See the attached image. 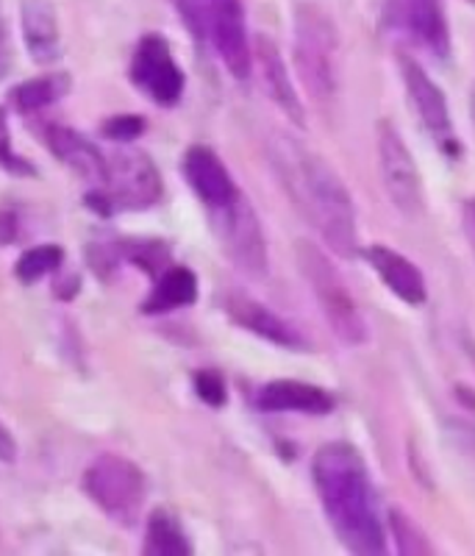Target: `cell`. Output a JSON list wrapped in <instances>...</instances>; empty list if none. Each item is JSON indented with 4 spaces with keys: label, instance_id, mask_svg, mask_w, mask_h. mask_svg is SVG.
I'll list each match as a JSON object with an SVG mask.
<instances>
[{
    "label": "cell",
    "instance_id": "1",
    "mask_svg": "<svg viewBox=\"0 0 475 556\" xmlns=\"http://www.w3.org/2000/svg\"><path fill=\"white\" fill-rule=\"evenodd\" d=\"M311 481L336 540L359 556L387 551V520L381 515L368 459L356 445L334 440L311 456Z\"/></svg>",
    "mask_w": 475,
    "mask_h": 556
},
{
    "label": "cell",
    "instance_id": "2",
    "mask_svg": "<svg viewBox=\"0 0 475 556\" xmlns=\"http://www.w3.org/2000/svg\"><path fill=\"white\" fill-rule=\"evenodd\" d=\"M273 159L292 203L317 228V235L323 237V245L343 260L359 256L356 206L339 173L323 156H317L314 151L300 146L298 139L290 137L275 142Z\"/></svg>",
    "mask_w": 475,
    "mask_h": 556
},
{
    "label": "cell",
    "instance_id": "3",
    "mask_svg": "<svg viewBox=\"0 0 475 556\" xmlns=\"http://www.w3.org/2000/svg\"><path fill=\"white\" fill-rule=\"evenodd\" d=\"M292 56L311 101L331 106L339 96V31L323 9L300 7L295 12Z\"/></svg>",
    "mask_w": 475,
    "mask_h": 556
},
{
    "label": "cell",
    "instance_id": "4",
    "mask_svg": "<svg viewBox=\"0 0 475 556\" xmlns=\"http://www.w3.org/2000/svg\"><path fill=\"white\" fill-rule=\"evenodd\" d=\"M295 260H298L300 276L309 285L314 304L320 306L325 323H329L331 334L350 348L368 342V320L361 317L354 292L348 290L343 273L336 270L329 253L314 242H300L295 248Z\"/></svg>",
    "mask_w": 475,
    "mask_h": 556
},
{
    "label": "cell",
    "instance_id": "5",
    "mask_svg": "<svg viewBox=\"0 0 475 556\" xmlns=\"http://www.w3.org/2000/svg\"><path fill=\"white\" fill-rule=\"evenodd\" d=\"M81 490L106 518L133 526L145 509L147 476L128 456L101 454L84 470Z\"/></svg>",
    "mask_w": 475,
    "mask_h": 556
},
{
    "label": "cell",
    "instance_id": "6",
    "mask_svg": "<svg viewBox=\"0 0 475 556\" xmlns=\"http://www.w3.org/2000/svg\"><path fill=\"white\" fill-rule=\"evenodd\" d=\"M375 148H378L381 184L387 190L389 203L398 208L406 220H420L425 215L423 178H420V167L414 162L412 151H409V146H406L393 123H378Z\"/></svg>",
    "mask_w": 475,
    "mask_h": 556
},
{
    "label": "cell",
    "instance_id": "7",
    "mask_svg": "<svg viewBox=\"0 0 475 556\" xmlns=\"http://www.w3.org/2000/svg\"><path fill=\"white\" fill-rule=\"evenodd\" d=\"M128 78L147 101L162 109H172L181 103L187 92V76L172 48L162 34H145L140 37L128 64Z\"/></svg>",
    "mask_w": 475,
    "mask_h": 556
},
{
    "label": "cell",
    "instance_id": "8",
    "mask_svg": "<svg viewBox=\"0 0 475 556\" xmlns=\"http://www.w3.org/2000/svg\"><path fill=\"white\" fill-rule=\"evenodd\" d=\"M103 187L117 212H145L165 198V178L158 165L140 148H120L108 156Z\"/></svg>",
    "mask_w": 475,
    "mask_h": 556
},
{
    "label": "cell",
    "instance_id": "9",
    "mask_svg": "<svg viewBox=\"0 0 475 556\" xmlns=\"http://www.w3.org/2000/svg\"><path fill=\"white\" fill-rule=\"evenodd\" d=\"M215 215V231L222 251L234 262L236 270L245 276H265L267 273V240L261 231L256 208L247 203V198L236 195L229 206L211 208Z\"/></svg>",
    "mask_w": 475,
    "mask_h": 556
},
{
    "label": "cell",
    "instance_id": "10",
    "mask_svg": "<svg viewBox=\"0 0 475 556\" xmlns=\"http://www.w3.org/2000/svg\"><path fill=\"white\" fill-rule=\"evenodd\" d=\"M206 42L215 48L222 67L245 81L254 73V39L247 34L242 0H201Z\"/></svg>",
    "mask_w": 475,
    "mask_h": 556
},
{
    "label": "cell",
    "instance_id": "11",
    "mask_svg": "<svg viewBox=\"0 0 475 556\" xmlns=\"http://www.w3.org/2000/svg\"><path fill=\"white\" fill-rule=\"evenodd\" d=\"M400 78H403L406 96L412 98L414 112H418L420 123L425 126V131L437 139V146L442 148L445 153L457 151V134H453V121H450V109L448 98L439 89V84L434 81L412 56H400L398 59Z\"/></svg>",
    "mask_w": 475,
    "mask_h": 556
},
{
    "label": "cell",
    "instance_id": "12",
    "mask_svg": "<svg viewBox=\"0 0 475 556\" xmlns=\"http://www.w3.org/2000/svg\"><path fill=\"white\" fill-rule=\"evenodd\" d=\"M389 26L400 28L425 53L448 56L450 31L442 0H389Z\"/></svg>",
    "mask_w": 475,
    "mask_h": 556
},
{
    "label": "cell",
    "instance_id": "13",
    "mask_svg": "<svg viewBox=\"0 0 475 556\" xmlns=\"http://www.w3.org/2000/svg\"><path fill=\"white\" fill-rule=\"evenodd\" d=\"M181 173H184L187 184H190V190L197 195V201L209 208V212L211 208L229 206L240 195V187H236L231 170L209 146L187 148Z\"/></svg>",
    "mask_w": 475,
    "mask_h": 556
},
{
    "label": "cell",
    "instance_id": "14",
    "mask_svg": "<svg viewBox=\"0 0 475 556\" xmlns=\"http://www.w3.org/2000/svg\"><path fill=\"white\" fill-rule=\"evenodd\" d=\"M254 406L259 412H267V415H284V412H292V415H311V417H323L331 415L336 409V395L325 387L306 384V381H267L256 390Z\"/></svg>",
    "mask_w": 475,
    "mask_h": 556
},
{
    "label": "cell",
    "instance_id": "15",
    "mask_svg": "<svg viewBox=\"0 0 475 556\" xmlns=\"http://www.w3.org/2000/svg\"><path fill=\"white\" fill-rule=\"evenodd\" d=\"M254 67L259 70L261 87H265L267 98H270L295 126H306V112L304 103H300L298 87L292 81L290 67H286L284 56H281L279 45L270 37L254 39Z\"/></svg>",
    "mask_w": 475,
    "mask_h": 556
},
{
    "label": "cell",
    "instance_id": "16",
    "mask_svg": "<svg viewBox=\"0 0 475 556\" xmlns=\"http://www.w3.org/2000/svg\"><path fill=\"white\" fill-rule=\"evenodd\" d=\"M20 34L34 64L51 67L62 59V26L53 0H23L20 3Z\"/></svg>",
    "mask_w": 475,
    "mask_h": 556
},
{
    "label": "cell",
    "instance_id": "17",
    "mask_svg": "<svg viewBox=\"0 0 475 556\" xmlns=\"http://www.w3.org/2000/svg\"><path fill=\"white\" fill-rule=\"evenodd\" d=\"M361 256L368 260L375 276L381 278V285L387 287L398 301H403L409 306L425 304V298H428L425 276L409 256H403V253L387 245H368L361 251Z\"/></svg>",
    "mask_w": 475,
    "mask_h": 556
},
{
    "label": "cell",
    "instance_id": "18",
    "mask_svg": "<svg viewBox=\"0 0 475 556\" xmlns=\"http://www.w3.org/2000/svg\"><path fill=\"white\" fill-rule=\"evenodd\" d=\"M226 315L240 326V329L251 331V334L261 337L265 342H273V345L286 348V351H304L306 340L290 320H284L281 315H275L270 306L259 304L254 298L247 295H231L226 301Z\"/></svg>",
    "mask_w": 475,
    "mask_h": 556
},
{
    "label": "cell",
    "instance_id": "19",
    "mask_svg": "<svg viewBox=\"0 0 475 556\" xmlns=\"http://www.w3.org/2000/svg\"><path fill=\"white\" fill-rule=\"evenodd\" d=\"M44 146L53 153V159H59L62 165H67L87 181L103 184V178H106L108 156H103L101 148L73 126L53 123V126L44 128Z\"/></svg>",
    "mask_w": 475,
    "mask_h": 556
},
{
    "label": "cell",
    "instance_id": "20",
    "mask_svg": "<svg viewBox=\"0 0 475 556\" xmlns=\"http://www.w3.org/2000/svg\"><path fill=\"white\" fill-rule=\"evenodd\" d=\"M197 301V276L184 265H170L153 278L151 295L142 301V315H170Z\"/></svg>",
    "mask_w": 475,
    "mask_h": 556
},
{
    "label": "cell",
    "instance_id": "21",
    "mask_svg": "<svg viewBox=\"0 0 475 556\" xmlns=\"http://www.w3.org/2000/svg\"><path fill=\"white\" fill-rule=\"evenodd\" d=\"M70 87L73 78L67 73H62V70H48V73H39V76L17 84L9 92V106L17 114H37L42 109L56 106L62 98H67Z\"/></svg>",
    "mask_w": 475,
    "mask_h": 556
},
{
    "label": "cell",
    "instance_id": "22",
    "mask_svg": "<svg viewBox=\"0 0 475 556\" xmlns=\"http://www.w3.org/2000/svg\"><path fill=\"white\" fill-rule=\"evenodd\" d=\"M142 554L147 556H190L192 540L184 531L181 520L158 506L145 518V534H142Z\"/></svg>",
    "mask_w": 475,
    "mask_h": 556
},
{
    "label": "cell",
    "instance_id": "23",
    "mask_svg": "<svg viewBox=\"0 0 475 556\" xmlns=\"http://www.w3.org/2000/svg\"><path fill=\"white\" fill-rule=\"evenodd\" d=\"M123 245V262L137 270H142L145 276L156 278L167 270L172 262V251L165 240H120Z\"/></svg>",
    "mask_w": 475,
    "mask_h": 556
},
{
    "label": "cell",
    "instance_id": "24",
    "mask_svg": "<svg viewBox=\"0 0 475 556\" xmlns=\"http://www.w3.org/2000/svg\"><path fill=\"white\" fill-rule=\"evenodd\" d=\"M64 267V251L53 242H44V245L28 248L23 256L14 265V276L23 281V285H37L42 278H51L56 273H62Z\"/></svg>",
    "mask_w": 475,
    "mask_h": 556
},
{
    "label": "cell",
    "instance_id": "25",
    "mask_svg": "<svg viewBox=\"0 0 475 556\" xmlns=\"http://www.w3.org/2000/svg\"><path fill=\"white\" fill-rule=\"evenodd\" d=\"M387 529L395 548H398V554H406V556L434 554V545L432 540H428V534L420 529V523L412 518V515H406L403 509H398V506H393V509L387 513Z\"/></svg>",
    "mask_w": 475,
    "mask_h": 556
},
{
    "label": "cell",
    "instance_id": "26",
    "mask_svg": "<svg viewBox=\"0 0 475 556\" xmlns=\"http://www.w3.org/2000/svg\"><path fill=\"white\" fill-rule=\"evenodd\" d=\"M0 167L14 178H34L37 167L28 162L23 153L14 151L12 142V123H9V109L0 106Z\"/></svg>",
    "mask_w": 475,
    "mask_h": 556
},
{
    "label": "cell",
    "instance_id": "27",
    "mask_svg": "<svg viewBox=\"0 0 475 556\" xmlns=\"http://www.w3.org/2000/svg\"><path fill=\"white\" fill-rule=\"evenodd\" d=\"M84 253H87L89 270L95 273L101 281L115 278V273L120 270V265H123L120 240H92Z\"/></svg>",
    "mask_w": 475,
    "mask_h": 556
},
{
    "label": "cell",
    "instance_id": "28",
    "mask_svg": "<svg viewBox=\"0 0 475 556\" xmlns=\"http://www.w3.org/2000/svg\"><path fill=\"white\" fill-rule=\"evenodd\" d=\"M192 390L201 399V404L211 406V409H220V406L229 404V384H226V376L215 367H201L192 374Z\"/></svg>",
    "mask_w": 475,
    "mask_h": 556
},
{
    "label": "cell",
    "instance_id": "29",
    "mask_svg": "<svg viewBox=\"0 0 475 556\" xmlns=\"http://www.w3.org/2000/svg\"><path fill=\"white\" fill-rule=\"evenodd\" d=\"M147 121L142 114H115L101 123L103 139H112L117 146H133L137 139L145 137Z\"/></svg>",
    "mask_w": 475,
    "mask_h": 556
},
{
    "label": "cell",
    "instance_id": "30",
    "mask_svg": "<svg viewBox=\"0 0 475 556\" xmlns=\"http://www.w3.org/2000/svg\"><path fill=\"white\" fill-rule=\"evenodd\" d=\"M170 7L176 9L187 31L195 37V42H206V23H203L201 0H170Z\"/></svg>",
    "mask_w": 475,
    "mask_h": 556
},
{
    "label": "cell",
    "instance_id": "31",
    "mask_svg": "<svg viewBox=\"0 0 475 556\" xmlns=\"http://www.w3.org/2000/svg\"><path fill=\"white\" fill-rule=\"evenodd\" d=\"M20 237V215L14 208H0V245H14Z\"/></svg>",
    "mask_w": 475,
    "mask_h": 556
},
{
    "label": "cell",
    "instance_id": "32",
    "mask_svg": "<svg viewBox=\"0 0 475 556\" xmlns=\"http://www.w3.org/2000/svg\"><path fill=\"white\" fill-rule=\"evenodd\" d=\"M14 64V48H12V34H9L7 23L0 20V81L12 73Z\"/></svg>",
    "mask_w": 475,
    "mask_h": 556
},
{
    "label": "cell",
    "instance_id": "33",
    "mask_svg": "<svg viewBox=\"0 0 475 556\" xmlns=\"http://www.w3.org/2000/svg\"><path fill=\"white\" fill-rule=\"evenodd\" d=\"M78 290H81V278H78L76 273H73V276L64 273V276H59L56 281H53V298H56V301H64V304L73 301V298L78 295Z\"/></svg>",
    "mask_w": 475,
    "mask_h": 556
},
{
    "label": "cell",
    "instance_id": "34",
    "mask_svg": "<svg viewBox=\"0 0 475 556\" xmlns=\"http://www.w3.org/2000/svg\"><path fill=\"white\" fill-rule=\"evenodd\" d=\"M17 440H14V434L9 431V426L0 420V462H3V465H14V462H17Z\"/></svg>",
    "mask_w": 475,
    "mask_h": 556
},
{
    "label": "cell",
    "instance_id": "35",
    "mask_svg": "<svg viewBox=\"0 0 475 556\" xmlns=\"http://www.w3.org/2000/svg\"><path fill=\"white\" fill-rule=\"evenodd\" d=\"M462 228L464 237H467V245L475 256V198H470L467 203L462 206Z\"/></svg>",
    "mask_w": 475,
    "mask_h": 556
},
{
    "label": "cell",
    "instance_id": "36",
    "mask_svg": "<svg viewBox=\"0 0 475 556\" xmlns=\"http://www.w3.org/2000/svg\"><path fill=\"white\" fill-rule=\"evenodd\" d=\"M457 395H462V399H459V401H462V404L467 406V409L475 412V395L467 390V387H457Z\"/></svg>",
    "mask_w": 475,
    "mask_h": 556
}]
</instances>
